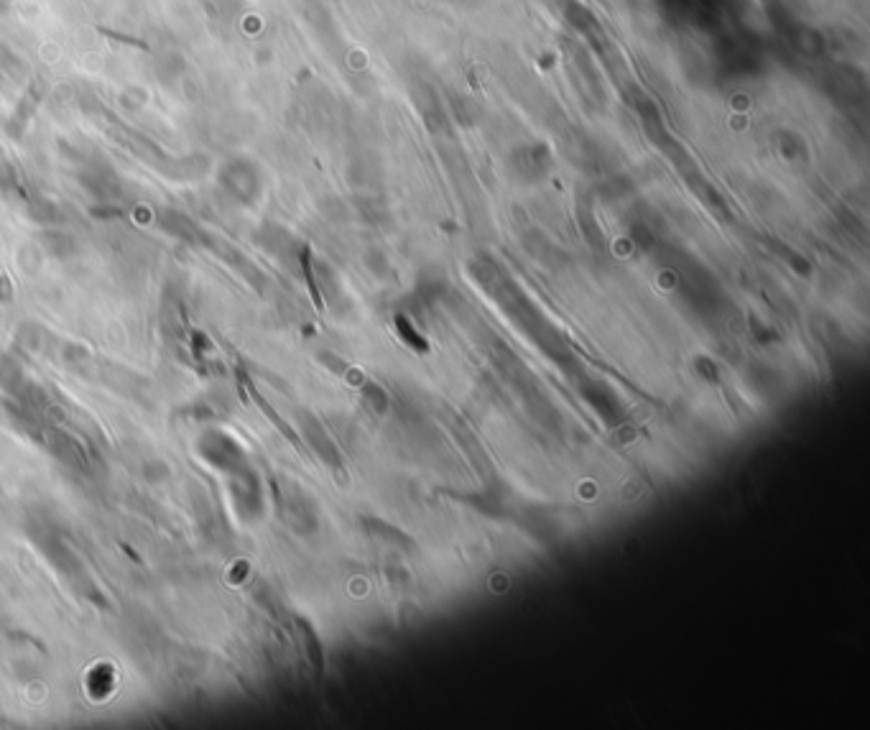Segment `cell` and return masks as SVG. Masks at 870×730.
<instances>
[{"label": "cell", "instance_id": "2", "mask_svg": "<svg viewBox=\"0 0 870 730\" xmlns=\"http://www.w3.org/2000/svg\"><path fill=\"white\" fill-rule=\"evenodd\" d=\"M103 685L108 687V690H113L115 672L113 667H108V664H97V667L87 674V692H90L92 700H105V697H108V692L103 690Z\"/></svg>", "mask_w": 870, "mask_h": 730}, {"label": "cell", "instance_id": "4", "mask_svg": "<svg viewBox=\"0 0 870 730\" xmlns=\"http://www.w3.org/2000/svg\"><path fill=\"white\" fill-rule=\"evenodd\" d=\"M13 297V284L8 281V276L0 274V302H8Z\"/></svg>", "mask_w": 870, "mask_h": 730}, {"label": "cell", "instance_id": "3", "mask_svg": "<svg viewBox=\"0 0 870 730\" xmlns=\"http://www.w3.org/2000/svg\"><path fill=\"white\" fill-rule=\"evenodd\" d=\"M296 626L302 628L304 634V644H307V654H309V662L314 664V669L317 672H322V667H325V656H322V646H319V639L314 636V628L309 626L304 618H296Z\"/></svg>", "mask_w": 870, "mask_h": 730}, {"label": "cell", "instance_id": "1", "mask_svg": "<svg viewBox=\"0 0 870 730\" xmlns=\"http://www.w3.org/2000/svg\"><path fill=\"white\" fill-rule=\"evenodd\" d=\"M238 388H240V394H243V396H251V399H253V404H256V406H258V409H261V411H263V414H266V417H268V419H271V422H273V424H276V429H279V432H281V434H284L286 440H291V442H294V445H296V447H299V440H296V434H294V432H291V427H289V424H286V422H284V419H281V417H279V414H276V411H273V406H271V404H268V401H266V399H263V396H261V394H258V391H256V386H253V381H251V378H248V373L238 371Z\"/></svg>", "mask_w": 870, "mask_h": 730}, {"label": "cell", "instance_id": "5", "mask_svg": "<svg viewBox=\"0 0 870 730\" xmlns=\"http://www.w3.org/2000/svg\"><path fill=\"white\" fill-rule=\"evenodd\" d=\"M3 8H6V0H0V11H3Z\"/></svg>", "mask_w": 870, "mask_h": 730}]
</instances>
